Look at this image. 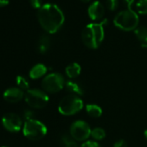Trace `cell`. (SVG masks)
Returning <instances> with one entry per match:
<instances>
[{
  "label": "cell",
  "instance_id": "obj_1",
  "mask_svg": "<svg viewBox=\"0 0 147 147\" xmlns=\"http://www.w3.org/2000/svg\"><path fill=\"white\" fill-rule=\"evenodd\" d=\"M37 18L42 28L49 34L58 32L65 21L62 11L54 4L43 5L38 11Z\"/></svg>",
  "mask_w": 147,
  "mask_h": 147
},
{
  "label": "cell",
  "instance_id": "obj_2",
  "mask_svg": "<svg viewBox=\"0 0 147 147\" xmlns=\"http://www.w3.org/2000/svg\"><path fill=\"white\" fill-rule=\"evenodd\" d=\"M106 21L100 23L88 24L82 32V40L86 47L91 49H98L105 38V24Z\"/></svg>",
  "mask_w": 147,
  "mask_h": 147
},
{
  "label": "cell",
  "instance_id": "obj_3",
  "mask_svg": "<svg viewBox=\"0 0 147 147\" xmlns=\"http://www.w3.org/2000/svg\"><path fill=\"white\" fill-rule=\"evenodd\" d=\"M138 15L131 9L119 12L113 18V24L123 31H132L138 27Z\"/></svg>",
  "mask_w": 147,
  "mask_h": 147
},
{
  "label": "cell",
  "instance_id": "obj_4",
  "mask_svg": "<svg viewBox=\"0 0 147 147\" xmlns=\"http://www.w3.org/2000/svg\"><path fill=\"white\" fill-rule=\"evenodd\" d=\"M84 103L80 96L68 94L62 98L58 104V112L64 116H72L82 110Z\"/></svg>",
  "mask_w": 147,
  "mask_h": 147
},
{
  "label": "cell",
  "instance_id": "obj_5",
  "mask_svg": "<svg viewBox=\"0 0 147 147\" xmlns=\"http://www.w3.org/2000/svg\"><path fill=\"white\" fill-rule=\"evenodd\" d=\"M47 131L46 125L35 119L26 120L23 126V133L30 140H40L46 136Z\"/></svg>",
  "mask_w": 147,
  "mask_h": 147
},
{
  "label": "cell",
  "instance_id": "obj_6",
  "mask_svg": "<svg viewBox=\"0 0 147 147\" xmlns=\"http://www.w3.org/2000/svg\"><path fill=\"white\" fill-rule=\"evenodd\" d=\"M66 85V82L60 73H51L43 77L42 88L47 94H56L60 92Z\"/></svg>",
  "mask_w": 147,
  "mask_h": 147
},
{
  "label": "cell",
  "instance_id": "obj_7",
  "mask_svg": "<svg viewBox=\"0 0 147 147\" xmlns=\"http://www.w3.org/2000/svg\"><path fill=\"white\" fill-rule=\"evenodd\" d=\"M24 100L30 107L35 109H42L48 105L49 98L47 93L42 90L30 89L25 93Z\"/></svg>",
  "mask_w": 147,
  "mask_h": 147
},
{
  "label": "cell",
  "instance_id": "obj_8",
  "mask_svg": "<svg viewBox=\"0 0 147 147\" xmlns=\"http://www.w3.org/2000/svg\"><path fill=\"white\" fill-rule=\"evenodd\" d=\"M91 127L84 120H76L73 122L70 129L69 134L76 142H86L91 137Z\"/></svg>",
  "mask_w": 147,
  "mask_h": 147
},
{
  "label": "cell",
  "instance_id": "obj_9",
  "mask_svg": "<svg viewBox=\"0 0 147 147\" xmlns=\"http://www.w3.org/2000/svg\"><path fill=\"white\" fill-rule=\"evenodd\" d=\"M2 125L4 128L10 132H18L24 126L20 116L13 113H8L3 116Z\"/></svg>",
  "mask_w": 147,
  "mask_h": 147
},
{
  "label": "cell",
  "instance_id": "obj_10",
  "mask_svg": "<svg viewBox=\"0 0 147 147\" xmlns=\"http://www.w3.org/2000/svg\"><path fill=\"white\" fill-rule=\"evenodd\" d=\"M88 14L91 20L99 21L103 18L105 15V7L100 1L93 2L88 9Z\"/></svg>",
  "mask_w": 147,
  "mask_h": 147
},
{
  "label": "cell",
  "instance_id": "obj_11",
  "mask_svg": "<svg viewBox=\"0 0 147 147\" xmlns=\"http://www.w3.org/2000/svg\"><path fill=\"white\" fill-rule=\"evenodd\" d=\"M25 94L18 88H10L6 89L3 94L5 101L9 103H18L24 98Z\"/></svg>",
  "mask_w": 147,
  "mask_h": 147
},
{
  "label": "cell",
  "instance_id": "obj_12",
  "mask_svg": "<svg viewBox=\"0 0 147 147\" xmlns=\"http://www.w3.org/2000/svg\"><path fill=\"white\" fill-rule=\"evenodd\" d=\"M47 71H48V68L44 64L38 63L36 65H35L34 67H32V68L30 70L29 76H30V77L31 79L37 80L39 78H42V77L45 76Z\"/></svg>",
  "mask_w": 147,
  "mask_h": 147
},
{
  "label": "cell",
  "instance_id": "obj_13",
  "mask_svg": "<svg viewBox=\"0 0 147 147\" xmlns=\"http://www.w3.org/2000/svg\"><path fill=\"white\" fill-rule=\"evenodd\" d=\"M82 72V67L77 62H73L67 65L65 68V74L69 79H76L77 78Z\"/></svg>",
  "mask_w": 147,
  "mask_h": 147
},
{
  "label": "cell",
  "instance_id": "obj_14",
  "mask_svg": "<svg viewBox=\"0 0 147 147\" xmlns=\"http://www.w3.org/2000/svg\"><path fill=\"white\" fill-rule=\"evenodd\" d=\"M65 87H66L67 90L71 94L77 95V96H81V95L84 94V89H83L82 86L75 81H69V82H66Z\"/></svg>",
  "mask_w": 147,
  "mask_h": 147
},
{
  "label": "cell",
  "instance_id": "obj_15",
  "mask_svg": "<svg viewBox=\"0 0 147 147\" xmlns=\"http://www.w3.org/2000/svg\"><path fill=\"white\" fill-rule=\"evenodd\" d=\"M85 109H86L87 113L90 117L94 118V119H98V118L101 117V115L103 113L102 108L100 106H98L97 104H88L86 106Z\"/></svg>",
  "mask_w": 147,
  "mask_h": 147
},
{
  "label": "cell",
  "instance_id": "obj_16",
  "mask_svg": "<svg viewBox=\"0 0 147 147\" xmlns=\"http://www.w3.org/2000/svg\"><path fill=\"white\" fill-rule=\"evenodd\" d=\"M134 34L138 40L142 43V46L147 48V27L138 26L134 30Z\"/></svg>",
  "mask_w": 147,
  "mask_h": 147
},
{
  "label": "cell",
  "instance_id": "obj_17",
  "mask_svg": "<svg viewBox=\"0 0 147 147\" xmlns=\"http://www.w3.org/2000/svg\"><path fill=\"white\" fill-rule=\"evenodd\" d=\"M50 47V39L47 35H42L38 42V51L41 54H45Z\"/></svg>",
  "mask_w": 147,
  "mask_h": 147
},
{
  "label": "cell",
  "instance_id": "obj_18",
  "mask_svg": "<svg viewBox=\"0 0 147 147\" xmlns=\"http://www.w3.org/2000/svg\"><path fill=\"white\" fill-rule=\"evenodd\" d=\"M91 138L96 142L101 141L106 138V131L101 127H95L91 131Z\"/></svg>",
  "mask_w": 147,
  "mask_h": 147
},
{
  "label": "cell",
  "instance_id": "obj_19",
  "mask_svg": "<svg viewBox=\"0 0 147 147\" xmlns=\"http://www.w3.org/2000/svg\"><path fill=\"white\" fill-rule=\"evenodd\" d=\"M61 142L64 147H77L76 141L71 137L70 134L62 135L61 138Z\"/></svg>",
  "mask_w": 147,
  "mask_h": 147
},
{
  "label": "cell",
  "instance_id": "obj_20",
  "mask_svg": "<svg viewBox=\"0 0 147 147\" xmlns=\"http://www.w3.org/2000/svg\"><path fill=\"white\" fill-rule=\"evenodd\" d=\"M16 84L18 86V88H20L21 90L23 91H28L30 90V83L28 82V80L26 78H24V76H17L16 78Z\"/></svg>",
  "mask_w": 147,
  "mask_h": 147
},
{
  "label": "cell",
  "instance_id": "obj_21",
  "mask_svg": "<svg viewBox=\"0 0 147 147\" xmlns=\"http://www.w3.org/2000/svg\"><path fill=\"white\" fill-rule=\"evenodd\" d=\"M136 8L138 14L146 15L147 14V0H138L136 4Z\"/></svg>",
  "mask_w": 147,
  "mask_h": 147
},
{
  "label": "cell",
  "instance_id": "obj_22",
  "mask_svg": "<svg viewBox=\"0 0 147 147\" xmlns=\"http://www.w3.org/2000/svg\"><path fill=\"white\" fill-rule=\"evenodd\" d=\"M119 6V0H106V7L110 11H114Z\"/></svg>",
  "mask_w": 147,
  "mask_h": 147
},
{
  "label": "cell",
  "instance_id": "obj_23",
  "mask_svg": "<svg viewBox=\"0 0 147 147\" xmlns=\"http://www.w3.org/2000/svg\"><path fill=\"white\" fill-rule=\"evenodd\" d=\"M80 147H101V145L94 140H88L83 142Z\"/></svg>",
  "mask_w": 147,
  "mask_h": 147
},
{
  "label": "cell",
  "instance_id": "obj_24",
  "mask_svg": "<svg viewBox=\"0 0 147 147\" xmlns=\"http://www.w3.org/2000/svg\"><path fill=\"white\" fill-rule=\"evenodd\" d=\"M30 3L31 5V6L34 8V9H41V7L42 6V1L41 0H30Z\"/></svg>",
  "mask_w": 147,
  "mask_h": 147
},
{
  "label": "cell",
  "instance_id": "obj_25",
  "mask_svg": "<svg viewBox=\"0 0 147 147\" xmlns=\"http://www.w3.org/2000/svg\"><path fill=\"white\" fill-rule=\"evenodd\" d=\"M113 147H128L127 143L124 139H119L113 144Z\"/></svg>",
  "mask_w": 147,
  "mask_h": 147
},
{
  "label": "cell",
  "instance_id": "obj_26",
  "mask_svg": "<svg viewBox=\"0 0 147 147\" xmlns=\"http://www.w3.org/2000/svg\"><path fill=\"white\" fill-rule=\"evenodd\" d=\"M24 117H25L26 120L32 119H34V113L32 111H30V110H27L24 113Z\"/></svg>",
  "mask_w": 147,
  "mask_h": 147
},
{
  "label": "cell",
  "instance_id": "obj_27",
  "mask_svg": "<svg viewBox=\"0 0 147 147\" xmlns=\"http://www.w3.org/2000/svg\"><path fill=\"white\" fill-rule=\"evenodd\" d=\"M125 4L127 6V9H131V5L134 4V0H124Z\"/></svg>",
  "mask_w": 147,
  "mask_h": 147
},
{
  "label": "cell",
  "instance_id": "obj_28",
  "mask_svg": "<svg viewBox=\"0 0 147 147\" xmlns=\"http://www.w3.org/2000/svg\"><path fill=\"white\" fill-rule=\"evenodd\" d=\"M9 3H10V0H0V8L8 5Z\"/></svg>",
  "mask_w": 147,
  "mask_h": 147
},
{
  "label": "cell",
  "instance_id": "obj_29",
  "mask_svg": "<svg viewBox=\"0 0 147 147\" xmlns=\"http://www.w3.org/2000/svg\"><path fill=\"white\" fill-rule=\"evenodd\" d=\"M144 138H145V139L147 140V129L144 131Z\"/></svg>",
  "mask_w": 147,
  "mask_h": 147
},
{
  "label": "cell",
  "instance_id": "obj_30",
  "mask_svg": "<svg viewBox=\"0 0 147 147\" xmlns=\"http://www.w3.org/2000/svg\"><path fill=\"white\" fill-rule=\"evenodd\" d=\"M82 2H84V3H88V2H90L91 0H81Z\"/></svg>",
  "mask_w": 147,
  "mask_h": 147
},
{
  "label": "cell",
  "instance_id": "obj_31",
  "mask_svg": "<svg viewBox=\"0 0 147 147\" xmlns=\"http://www.w3.org/2000/svg\"><path fill=\"white\" fill-rule=\"evenodd\" d=\"M1 147H8V146H1Z\"/></svg>",
  "mask_w": 147,
  "mask_h": 147
}]
</instances>
